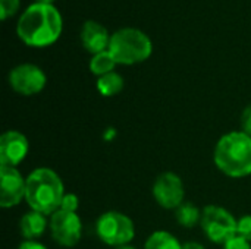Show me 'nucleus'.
<instances>
[{"mask_svg": "<svg viewBox=\"0 0 251 249\" xmlns=\"http://www.w3.org/2000/svg\"><path fill=\"white\" fill-rule=\"evenodd\" d=\"M44 216L46 214L32 210L21 219V233L26 241H35L46 232L47 222Z\"/></svg>", "mask_w": 251, "mask_h": 249, "instance_id": "obj_13", "label": "nucleus"}, {"mask_svg": "<svg viewBox=\"0 0 251 249\" xmlns=\"http://www.w3.org/2000/svg\"><path fill=\"white\" fill-rule=\"evenodd\" d=\"M182 249H204L203 245L197 244V242H188L185 245H182Z\"/></svg>", "mask_w": 251, "mask_h": 249, "instance_id": "obj_24", "label": "nucleus"}, {"mask_svg": "<svg viewBox=\"0 0 251 249\" xmlns=\"http://www.w3.org/2000/svg\"><path fill=\"white\" fill-rule=\"evenodd\" d=\"M28 139L18 131H7L0 138V163L1 166L15 167L28 154Z\"/></svg>", "mask_w": 251, "mask_h": 249, "instance_id": "obj_11", "label": "nucleus"}, {"mask_svg": "<svg viewBox=\"0 0 251 249\" xmlns=\"http://www.w3.org/2000/svg\"><path fill=\"white\" fill-rule=\"evenodd\" d=\"M116 249H135L134 247H129V245H122V247H118Z\"/></svg>", "mask_w": 251, "mask_h": 249, "instance_id": "obj_27", "label": "nucleus"}, {"mask_svg": "<svg viewBox=\"0 0 251 249\" xmlns=\"http://www.w3.org/2000/svg\"><path fill=\"white\" fill-rule=\"evenodd\" d=\"M200 225L212 242L225 245L237 235L238 222L228 210L218 205H207L201 213Z\"/></svg>", "mask_w": 251, "mask_h": 249, "instance_id": "obj_6", "label": "nucleus"}, {"mask_svg": "<svg viewBox=\"0 0 251 249\" xmlns=\"http://www.w3.org/2000/svg\"><path fill=\"white\" fill-rule=\"evenodd\" d=\"M25 189V200L28 205L43 214H54L65 197L63 183L53 170L41 167L29 173Z\"/></svg>", "mask_w": 251, "mask_h": 249, "instance_id": "obj_2", "label": "nucleus"}, {"mask_svg": "<svg viewBox=\"0 0 251 249\" xmlns=\"http://www.w3.org/2000/svg\"><path fill=\"white\" fill-rule=\"evenodd\" d=\"M18 9H19V0H0L1 21H6L9 16L15 15Z\"/></svg>", "mask_w": 251, "mask_h": 249, "instance_id": "obj_18", "label": "nucleus"}, {"mask_svg": "<svg viewBox=\"0 0 251 249\" xmlns=\"http://www.w3.org/2000/svg\"><path fill=\"white\" fill-rule=\"evenodd\" d=\"M110 37L112 35H109L107 29L96 21H87L82 25V29H81L82 45L87 51L93 54L109 50Z\"/></svg>", "mask_w": 251, "mask_h": 249, "instance_id": "obj_12", "label": "nucleus"}, {"mask_svg": "<svg viewBox=\"0 0 251 249\" xmlns=\"http://www.w3.org/2000/svg\"><path fill=\"white\" fill-rule=\"evenodd\" d=\"M54 0H37L35 3H43V4H51Z\"/></svg>", "mask_w": 251, "mask_h": 249, "instance_id": "obj_26", "label": "nucleus"}, {"mask_svg": "<svg viewBox=\"0 0 251 249\" xmlns=\"http://www.w3.org/2000/svg\"><path fill=\"white\" fill-rule=\"evenodd\" d=\"M96 230L99 238L112 247L128 245L135 235L132 220L118 211H107L101 214L97 220Z\"/></svg>", "mask_w": 251, "mask_h": 249, "instance_id": "obj_5", "label": "nucleus"}, {"mask_svg": "<svg viewBox=\"0 0 251 249\" xmlns=\"http://www.w3.org/2000/svg\"><path fill=\"white\" fill-rule=\"evenodd\" d=\"M109 51L116 63L135 65L150 57L153 44L143 31L137 28H122L112 34Z\"/></svg>", "mask_w": 251, "mask_h": 249, "instance_id": "obj_4", "label": "nucleus"}, {"mask_svg": "<svg viewBox=\"0 0 251 249\" xmlns=\"http://www.w3.org/2000/svg\"><path fill=\"white\" fill-rule=\"evenodd\" d=\"M116 62L113 59V56L110 54L109 50L106 51H101V53H97L91 57L90 60V70L97 75V76H103L106 73H110L113 72V68H115Z\"/></svg>", "mask_w": 251, "mask_h": 249, "instance_id": "obj_16", "label": "nucleus"}, {"mask_svg": "<svg viewBox=\"0 0 251 249\" xmlns=\"http://www.w3.org/2000/svg\"><path fill=\"white\" fill-rule=\"evenodd\" d=\"M225 249H251V247L249 241H246L244 238L235 235L234 238H231V239L225 244Z\"/></svg>", "mask_w": 251, "mask_h": 249, "instance_id": "obj_21", "label": "nucleus"}, {"mask_svg": "<svg viewBox=\"0 0 251 249\" xmlns=\"http://www.w3.org/2000/svg\"><path fill=\"white\" fill-rule=\"evenodd\" d=\"M115 135H116V132H115L113 129H107V131L104 132V138H106L107 141H110Z\"/></svg>", "mask_w": 251, "mask_h": 249, "instance_id": "obj_25", "label": "nucleus"}, {"mask_svg": "<svg viewBox=\"0 0 251 249\" xmlns=\"http://www.w3.org/2000/svg\"><path fill=\"white\" fill-rule=\"evenodd\" d=\"M146 249H182V245L176 241L174 235L169 232H154L153 235L149 236L146 242Z\"/></svg>", "mask_w": 251, "mask_h": 249, "instance_id": "obj_15", "label": "nucleus"}, {"mask_svg": "<svg viewBox=\"0 0 251 249\" xmlns=\"http://www.w3.org/2000/svg\"><path fill=\"white\" fill-rule=\"evenodd\" d=\"M122 88H124V79L116 72L106 73L103 76H99V79H97V90L100 91V94H103L106 97H112V95L121 92Z\"/></svg>", "mask_w": 251, "mask_h": 249, "instance_id": "obj_14", "label": "nucleus"}, {"mask_svg": "<svg viewBox=\"0 0 251 249\" xmlns=\"http://www.w3.org/2000/svg\"><path fill=\"white\" fill-rule=\"evenodd\" d=\"M62 15L53 4L34 3L18 21V37L31 47H47L62 34Z\"/></svg>", "mask_w": 251, "mask_h": 249, "instance_id": "obj_1", "label": "nucleus"}, {"mask_svg": "<svg viewBox=\"0 0 251 249\" xmlns=\"http://www.w3.org/2000/svg\"><path fill=\"white\" fill-rule=\"evenodd\" d=\"M241 128H243L244 134L251 136V106L246 107L241 114Z\"/></svg>", "mask_w": 251, "mask_h": 249, "instance_id": "obj_22", "label": "nucleus"}, {"mask_svg": "<svg viewBox=\"0 0 251 249\" xmlns=\"http://www.w3.org/2000/svg\"><path fill=\"white\" fill-rule=\"evenodd\" d=\"M175 216L178 223L184 227H194L199 222H201V214L199 208L191 203H182L176 208Z\"/></svg>", "mask_w": 251, "mask_h": 249, "instance_id": "obj_17", "label": "nucleus"}, {"mask_svg": "<svg viewBox=\"0 0 251 249\" xmlns=\"http://www.w3.org/2000/svg\"><path fill=\"white\" fill-rule=\"evenodd\" d=\"M237 235L251 242V216H244L238 220Z\"/></svg>", "mask_w": 251, "mask_h": 249, "instance_id": "obj_19", "label": "nucleus"}, {"mask_svg": "<svg viewBox=\"0 0 251 249\" xmlns=\"http://www.w3.org/2000/svg\"><path fill=\"white\" fill-rule=\"evenodd\" d=\"M19 249H47L46 247H43L41 244H38V242H35V241H25Z\"/></svg>", "mask_w": 251, "mask_h": 249, "instance_id": "obj_23", "label": "nucleus"}, {"mask_svg": "<svg viewBox=\"0 0 251 249\" xmlns=\"http://www.w3.org/2000/svg\"><path fill=\"white\" fill-rule=\"evenodd\" d=\"M46 82L47 78L44 72L32 63L19 65L13 68L9 73L10 87L22 95L38 94L46 87Z\"/></svg>", "mask_w": 251, "mask_h": 249, "instance_id": "obj_7", "label": "nucleus"}, {"mask_svg": "<svg viewBox=\"0 0 251 249\" xmlns=\"http://www.w3.org/2000/svg\"><path fill=\"white\" fill-rule=\"evenodd\" d=\"M153 195L157 204L163 208H178L182 204L185 195L184 183L175 173H162L153 185Z\"/></svg>", "mask_w": 251, "mask_h": 249, "instance_id": "obj_9", "label": "nucleus"}, {"mask_svg": "<svg viewBox=\"0 0 251 249\" xmlns=\"http://www.w3.org/2000/svg\"><path fill=\"white\" fill-rule=\"evenodd\" d=\"M0 205L3 208L18 205L25 197L26 181H24L22 175L15 167L9 166L0 167Z\"/></svg>", "mask_w": 251, "mask_h": 249, "instance_id": "obj_10", "label": "nucleus"}, {"mask_svg": "<svg viewBox=\"0 0 251 249\" xmlns=\"http://www.w3.org/2000/svg\"><path fill=\"white\" fill-rule=\"evenodd\" d=\"M78 205H79V203H78L76 195H74V194H65L59 210H63V211H68V213H75L78 210Z\"/></svg>", "mask_w": 251, "mask_h": 249, "instance_id": "obj_20", "label": "nucleus"}, {"mask_svg": "<svg viewBox=\"0 0 251 249\" xmlns=\"http://www.w3.org/2000/svg\"><path fill=\"white\" fill-rule=\"evenodd\" d=\"M215 163L221 172L231 178L251 175V136L244 132L224 135L215 148Z\"/></svg>", "mask_w": 251, "mask_h": 249, "instance_id": "obj_3", "label": "nucleus"}, {"mask_svg": "<svg viewBox=\"0 0 251 249\" xmlns=\"http://www.w3.org/2000/svg\"><path fill=\"white\" fill-rule=\"evenodd\" d=\"M50 230L53 239L63 247H75L81 239L82 225L76 213L57 210L51 214Z\"/></svg>", "mask_w": 251, "mask_h": 249, "instance_id": "obj_8", "label": "nucleus"}]
</instances>
